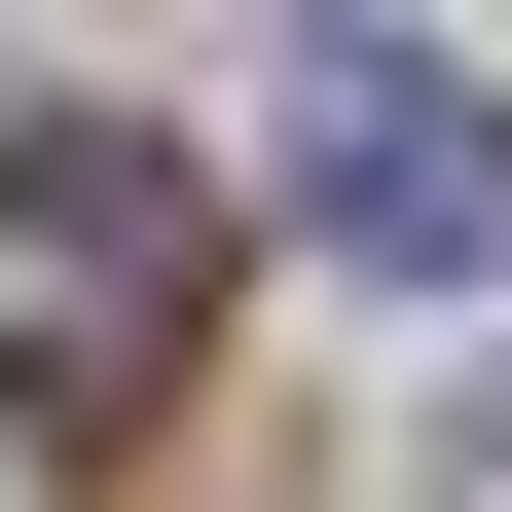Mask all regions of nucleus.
Segmentation results:
<instances>
[{
    "instance_id": "obj_1",
    "label": "nucleus",
    "mask_w": 512,
    "mask_h": 512,
    "mask_svg": "<svg viewBox=\"0 0 512 512\" xmlns=\"http://www.w3.org/2000/svg\"><path fill=\"white\" fill-rule=\"evenodd\" d=\"M183 330H220V183L147 110H0V403L37 439H147Z\"/></svg>"
},
{
    "instance_id": "obj_2",
    "label": "nucleus",
    "mask_w": 512,
    "mask_h": 512,
    "mask_svg": "<svg viewBox=\"0 0 512 512\" xmlns=\"http://www.w3.org/2000/svg\"><path fill=\"white\" fill-rule=\"evenodd\" d=\"M293 220H330L366 293H476L512 256V74L476 37H330V74H293Z\"/></svg>"
},
{
    "instance_id": "obj_3",
    "label": "nucleus",
    "mask_w": 512,
    "mask_h": 512,
    "mask_svg": "<svg viewBox=\"0 0 512 512\" xmlns=\"http://www.w3.org/2000/svg\"><path fill=\"white\" fill-rule=\"evenodd\" d=\"M476 512H512V439H476Z\"/></svg>"
}]
</instances>
